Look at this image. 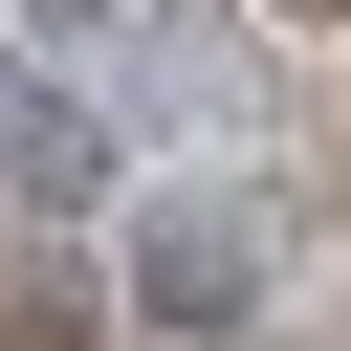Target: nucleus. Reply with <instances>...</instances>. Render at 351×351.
I'll return each instance as SVG.
<instances>
[{"label":"nucleus","instance_id":"obj_4","mask_svg":"<svg viewBox=\"0 0 351 351\" xmlns=\"http://www.w3.org/2000/svg\"><path fill=\"white\" fill-rule=\"evenodd\" d=\"M0 44H22V66H110V44H132V0H0Z\"/></svg>","mask_w":351,"mask_h":351},{"label":"nucleus","instance_id":"obj_1","mask_svg":"<svg viewBox=\"0 0 351 351\" xmlns=\"http://www.w3.org/2000/svg\"><path fill=\"white\" fill-rule=\"evenodd\" d=\"M110 263H132V329H154V351H241V329H263V219H241V197H132Z\"/></svg>","mask_w":351,"mask_h":351},{"label":"nucleus","instance_id":"obj_2","mask_svg":"<svg viewBox=\"0 0 351 351\" xmlns=\"http://www.w3.org/2000/svg\"><path fill=\"white\" fill-rule=\"evenodd\" d=\"M0 197H22V219H132V110L0 44Z\"/></svg>","mask_w":351,"mask_h":351},{"label":"nucleus","instance_id":"obj_3","mask_svg":"<svg viewBox=\"0 0 351 351\" xmlns=\"http://www.w3.org/2000/svg\"><path fill=\"white\" fill-rule=\"evenodd\" d=\"M219 88H241V0H132L110 110H132V132H176V110H219Z\"/></svg>","mask_w":351,"mask_h":351}]
</instances>
